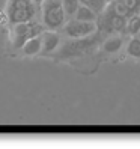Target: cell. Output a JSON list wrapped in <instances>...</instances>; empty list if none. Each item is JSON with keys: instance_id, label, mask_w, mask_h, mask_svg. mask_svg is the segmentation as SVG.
I'll list each match as a JSON object with an SVG mask.
<instances>
[{"instance_id": "14", "label": "cell", "mask_w": 140, "mask_h": 149, "mask_svg": "<svg viewBox=\"0 0 140 149\" xmlns=\"http://www.w3.org/2000/svg\"><path fill=\"white\" fill-rule=\"evenodd\" d=\"M127 53L130 56H133V57H139L140 59V38H133L128 42Z\"/></svg>"}, {"instance_id": "10", "label": "cell", "mask_w": 140, "mask_h": 149, "mask_svg": "<svg viewBox=\"0 0 140 149\" xmlns=\"http://www.w3.org/2000/svg\"><path fill=\"white\" fill-rule=\"evenodd\" d=\"M122 47V38L120 36H110L102 42V48L106 53H116Z\"/></svg>"}, {"instance_id": "6", "label": "cell", "mask_w": 140, "mask_h": 149, "mask_svg": "<svg viewBox=\"0 0 140 149\" xmlns=\"http://www.w3.org/2000/svg\"><path fill=\"white\" fill-rule=\"evenodd\" d=\"M106 11L128 20L133 15L140 14V0H113L106 8Z\"/></svg>"}, {"instance_id": "17", "label": "cell", "mask_w": 140, "mask_h": 149, "mask_svg": "<svg viewBox=\"0 0 140 149\" xmlns=\"http://www.w3.org/2000/svg\"><path fill=\"white\" fill-rule=\"evenodd\" d=\"M139 35H140V33H139Z\"/></svg>"}, {"instance_id": "15", "label": "cell", "mask_w": 140, "mask_h": 149, "mask_svg": "<svg viewBox=\"0 0 140 149\" xmlns=\"http://www.w3.org/2000/svg\"><path fill=\"white\" fill-rule=\"evenodd\" d=\"M33 2H36L38 5H42V2H44V0H33Z\"/></svg>"}, {"instance_id": "16", "label": "cell", "mask_w": 140, "mask_h": 149, "mask_svg": "<svg viewBox=\"0 0 140 149\" xmlns=\"http://www.w3.org/2000/svg\"><path fill=\"white\" fill-rule=\"evenodd\" d=\"M113 2V0H107V3H111Z\"/></svg>"}, {"instance_id": "1", "label": "cell", "mask_w": 140, "mask_h": 149, "mask_svg": "<svg viewBox=\"0 0 140 149\" xmlns=\"http://www.w3.org/2000/svg\"><path fill=\"white\" fill-rule=\"evenodd\" d=\"M102 38V33L100 35H89L83 38H72V41H66L62 47L57 50L56 57L57 59H72V57H83L92 54L95 48Z\"/></svg>"}, {"instance_id": "11", "label": "cell", "mask_w": 140, "mask_h": 149, "mask_svg": "<svg viewBox=\"0 0 140 149\" xmlns=\"http://www.w3.org/2000/svg\"><path fill=\"white\" fill-rule=\"evenodd\" d=\"M63 2V9H65V14L69 20L74 18L77 11H78V8H80L81 2L80 0H62Z\"/></svg>"}, {"instance_id": "2", "label": "cell", "mask_w": 140, "mask_h": 149, "mask_svg": "<svg viewBox=\"0 0 140 149\" xmlns=\"http://www.w3.org/2000/svg\"><path fill=\"white\" fill-rule=\"evenodd\" d=\"M39 12V5L33 0H8L6 17L12 26L32 21Z\"/></svg>"}, {"instance_id": "7", "label": "cell", "mask_w": 140, "mask_h": 149, "mask_svg": "<svg viewBox=\"0 0 140 149\" xmlns=\"http://www.w3.org/2000/svg\"><path fill=\"white\" fill-rule=\"evenodd\" d=\"M60 44V35L56 33L54 30H45L42 33V50H41V54L44 56H48L51 53H54L57 50Z\"/></svg>"}, {"instance_id": "9", "label": "cell", "mask_w": 140, "mask_h": 149, "mask_svg": "<svg viewBox=\"0 0 140 149\" xmlns=\"http://www.w3.org/2000/svg\"><path fill=\"white\" fill-rule=\"evenodd\" d=\"M97 17H98V14L95 12L93 9H91L89 6L80 5V8H78V11H77L74 18L81 20V21H97Z\"/></svg>"}, {"instance_id": "5", "label": "cell", "mask_w": 140, "mask_h": 149, "mask_svg": "<svg viewBox=\"0 0 140 149\" xmlns=\"http://www.w3.org/2000/svg\"><path fill=\"white\" fill-rule=\"evenodd\" d=\"M97 27V21H81L77 18H71L63 26V32L69 38H83L95 33Z\"/></svg>"}, {"instance_id": "8", "label": "cell", "mask_w": 140, "mask_h": 149, "mask_svg": "<svg viewBox=\"0 0 140 149\" xmlns=\"http://www.w3.org/2000/svg\"><path fill=\"white\" fill-rule=\"evenodd\" d=\"M41 50H42V35L29 39L23 45V48L20 51H21L24 56H35V54H39Z\"/></svg>"}, {"instance_id": "4", "label": "cell", "mask_w": 140, "mask_h": 149, "mask_svg": "<svg viewBox=\"0 0 140 149\" xmlns=\"http://www.w3.org/2000/svg\"><path fill=\"white\" fill-rule=\"evenodd\" d=\"M45 26L44 24H39L38 21H26V23H18V24H14L12 27V48L14 50H21L23 45L29 39L35 38V36H39L45 32Z\"/></svg>"}, {"instance_id": "12", "label": "cell", "mask_w": 140, "mask_h": 149, "mask_svg": "<svg viewBox=\"0 0 140 149\" xmlns=\"http://www.w3.org/2000/svg\"><path fill=\"white\" fill-rule=\"evenodd\" d=\"M80 2H81V5L89 6L97 14L104 12V9L107 8V0H80Z\"/></svg>"}, {"instance_id": "13", "label": "cell", "mask_w": 140, "mask_h": 149, "mask_svg": "<svg viewBox=\"0 0 140 149\" xmlns=\"http://www.w3.org/2000/svg\"><path fill=\"white\" fill-rule=\"evenodd\" d=\"M127 32L130 35H137L140 33V15H133L131 18H128V24H127Z\"/></svg>"}, {"instance_id": "3", "label": "cell", "mask_w": 140, "mask_h": 149, "mask_svg": "<svg viewBox=\"0 0 140 149\" xmlns=\"http://www.w3.org/2000/svg\"><path fill=\"white\" fill-rule=\"evenodd\" d=\"M66 14L62 0H44L42 2V24L48 30H57L66 24Z\"/></svg>"}]
</instances>
